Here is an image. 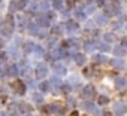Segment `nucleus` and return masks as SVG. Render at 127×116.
<instances>
[{
	"instance_id": "f257e3e1",
	"label": "nucleus",
	"mask_w": 127,
	"mask_h": 116,
	"mask_svg": "<svg viewBox=\"0 0 127 116\" xmlns=\"http://www.w3.org/2000/svg\"><path fill=\"white\" fill-rule=\"evenodd\" d=\"M14 89H15L18 94H23V92H24V86H23V83H21L20 80H15V82H14Z\"/></svg>"
},
{
	"instance_id": "f03ea898",
	"label": "nucleus",
	"mask_w": 127,
	"mask_h": 116,
	"mask_svg": "<svg viewBox=\"0 0 127 116\" xmlns=\"http://www.w3.org/2000/svg\"><path fill=\"white\" fill-rule=\"evenodd\" d=\"M106 101H108V100H106V97H100V100H99V103H100V104H105Z\"/></svg>"
},
{
	"instance_id": "7ed1b4c3",
	"label": "nucleus",
	"mask_w": 127,
	"mask_h": 116,
	"mask_svg": "<svg viewBox=\"0 0 127 116\" xmlns=\"http://www.w3.org/2000/svg\"><path fill=\"white\" fill-rule=\"evenodd\" d=\"M70 116H78V112H72V115Z\"/></svg>"
},
{
	"instance_id": "20e7f679",
	"label": "nucleus",
	"mask_w": 127,
	"mask_h": 116,
	"mask_svg": "<svg viewBox=\"0 0 127 116\" xmlns=\"http://www.w3.org/2000/svg\"><path fill=\"white\" fill-rule=\"evenodd\" d=\"M103 116H111V113H105V115H103Z\"/></svg>"
}]
</instances>
